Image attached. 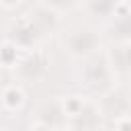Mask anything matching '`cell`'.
<instances>
[{"label": "cell", "mask_w": 131, "mask_h": 131, "mask_svg": "<svg viewBox=\"0 0 131 131\" xmlns=\"http://www.w3.org/2000/svg\"><path fill=\"white\" fill-rule=\"evenodd\" d=\"M0 100H2V104H4L8 111H14V108H18V106L25 102V92H23L20 86H16V84H8V86H4Z\"/></svg>", "instance_id": "obj_2"}, {"label": "cell", "mask_w": 131, "mask_h": 131, "mask_svg": "<svg viewBox=\"0 0 131 131\" xmlns=\"http://www.w3.org/2000/svg\"><path fill=\"white\" fill-rule=\"evenodd\" d=\"M18 53H20V47H16L12 41H6L0 47V66L4 68L18 66Z\"/></svg>", "instance_id": "obj_3"}, {"label": "cell", "mask_w": 131, "mask_h": 131, "mask_svg": "<svg viewBox=\"0 0 131 131\" xmlns=\"http://www.w3.org/2000/svg\"><path fill=\"white\" fill-rule=\"evenodd\" d=\"M100 45V37L94 29L76 27L63 35V51H68L76 59H84L92 55Z\"/></svg>", "instance_id": "obj_1"}]
</instances>
